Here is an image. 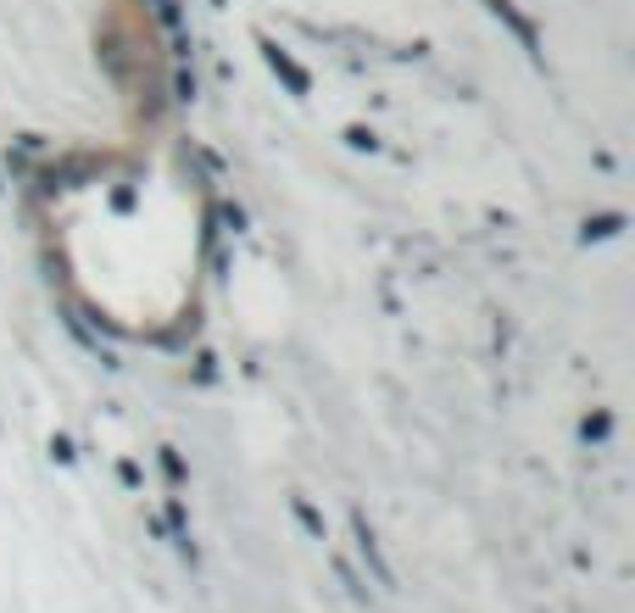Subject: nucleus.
Returning a JSON list of instances; mask_svg holds the SVG:
<instances>
[]
</instances>
